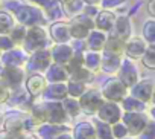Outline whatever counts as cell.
<instances>
[{
  "label": "cell",
  "mask_w": 155,
  "mask_h": 139,
  "mask_svg": "<svg viewBox=\"0 0 155 139\" xmlns=\"http://www.w3.org/2000/svg\"><path fill=\"white\" fill-rule=\"evenodd\" d=\"M143 139H153V127H152V125H149V127L144 130Z\"/></svg>",
  "instance_id": "46"
},
{
  "label": "cell",
  "mask_w": 155,
  "mask_h": 139,
  "mask_svg": "<svg viewBox=\"0 0 155 139\" xmlns=\"http://www.w3.org/2000/svg\"><path fill=\"white\" fill-rule=\"evenodd\" d=\"M105 50L108 55H113V57H119L125 52V41H122L120 38H117L116 35H111L108 37V40L105 41Z\"/></svg>",
  "instance_id": "15"
},
{
  "label": "cell",
  "mask_w": 155,
  "mask_h": 139,
  "mask_svg": "<svg viewBox=\"0 0 155 139\" xmlns=\"http://www.w3.org/2000/svg\"><path fill=\"white\" fill-rule=\"evenodd\" d=\"M68 92L71 93V95H74V96H78V95H82L84 93V84H81V83H76V81H71L70 83V86H68Z\"/></svg>",
  "instance_id": "39"
},
{
  "label": "cell",
  "mask_w": 155,
  "mask_h": 139,
  "mask_svg": "<svg viewBox=\"0 0 155 139\" xmlns=\"http://www.w3.org/2000/svg\"><path fill=\"white\" fill-rule=\"evenodd\" d=\"M34 2H37V3H40V5H46L49 0H34Z\"/></svg>",
  "instance_id": "51"
},
{
  "label": "cell",
  "mask_w": 155,
  "mask_h": 139,
  "mask_svg": "<svg viewBox=\"0 0 155 139\" xmlns=\"http://www.w3.org/2000/svg\"><path fill=\"white\" fill-rule=\"evenodd\" d=\"M146 50V43L141 38H132L128 44H125V52L129 58H140Z\"/></svg>",
  "instance_id": "16"
},
{
  "label": "cell",
  "mask_w": 155,
  "mask_h": 139,
  "mask_svg": "<svg viewBox=\"0 0 155 139\" xmlns=\"http://www.w3.org/2000/svg\"><path fill=\"white\" fill-rule=\"evenodd\" d=\"M12 46H14V43L9 37H6V35L0 37V50H11Z\"/></svg>",
  "instance_id": "40"
},
{
  "label": "cell",
  "mask_w": 155,
  "mask_h": 139,
  "mask_svg": "<svg viewBox=\"0 0 155 139\" xmlns=\"http://www.w3.org/2000/svg\"><path fill=\"white\" fill-rule=\"evenodd\" d=\"M0 122H2V116H0Z\"/></svg>",
  "instance_id": "54"
},
{
  "label": "cell",
  "mask_w": 155,
  "mask_h": 139,
  "mask_svg": "<svg viewBox=\"0 0 155 139\" xmlns=\"http://www.w3.org/2000/svg\"><path fill=\"white\" fill-rule=\"evenodd\" d=\"M0 139H14L8 131H5V133H0Z\"/></svg>",
  "instance_id": "49"
},
{
  "label": "cell",
  "mask_w": 155,
  "mask_h": 139,
  "mask_svg": "<svg viewBox=\"0 0 155 139\" xmlns=\"http://www.w3.org/2000/svg\"><path fill=\"white\" fill-rule=\"evenodd\" d=\"M23 41H25V49L28 52L41 50L46 44V32L40 26H31V29L26 31Z\"/></svg>",
  "instance_id": "1"
},
{
  "label": "cell",
  "mask_w": 155,
  "mask_h": 139,
  "mask_svg": "<svg viewBox=\"0 0 155 139\" xmlns=\"http://www.w3.org/2000/svg\"><path fill=\"white\" fill-rule=\"evenodd\" d=\"M99 118L105 122H117L120 118L119 107L114 103H107L99 107Z\"/></svg>",
  "instance_id": "12"
},
{
  "label": "cell",
  "mask_w": 155,
  "mask_h": 139,
  "mask_svg": "<svg viewBox=\"0 0 155 139\" xmlns=\"http://www.w3.org/2000/svg\"><path fill=\"white\" fill-rule=\"evenodd\" d=\"M120 81H122V84L125 87L126 86H132L137 81V71L128 60L123 61L122 66H120Z\"/></svg>",
  "instance_id": "11"
},
{
  "label": "cell",
  "mask_w": 155,
  "mask_h": 139,
  "mask_svg": "<svg viewBox=\"0 0 155 139\" xmlns=\"http://www.w3.org/2000/svg\"><path fill=\"white\" fill-rule=\"evenodd\" d=\"M50 57L53 58L55 64H67L70 61V58L73 57V49L67 44H58L50 50Z\"/></svg>",
  "instance_id": "9"
},
{
  "label": "cell",
  "mask_w": 155,
  "mask_h": 139,
  "mask_svg": "<svg viewBox=\"0 0 155 139\" xmlns=\"http://www.w3.org/2000/svg\"><path fill=\"white\" fill-rule=\"evenodd\" d=\"M132 93H134V96L138 98L140 101H147V99L150 98V95H152V83L146 81V83H141V84L135 86Z\"/></svg>",
  "instance_id": "23"
},
{
  "label": "cell",
  "mask_w": 155,
  "mask_h": 139,
  "mask_svg": "<svg viewBox=\"0 0 155 139\" xmlns=\"http://www.w3.org/2000/svg\"><path fill=\"white\" fill-rule=\"evenodd\" d=\"M6 98H8V93H6V90L3 89V86L0 84V103H3Z\"/></svg>",
  "instance_id": "47"
},
{
  "label": "cell",
  "mask_w": 155,
  "mask_h": 139,
  "mask_svg": "<svg viewBox=\"0 0 155 139\" xmlns=\"http://www.w3.org/2000/svg\"><path fill=\"white\" fill-rule=\"evenodd\" d=\"M58 2H64V3H67V2H68V0H58Z\"/></svg>",
  "instance_id": "53"
},
{
  "label": "cell",
  "mask_w": 155,
  "mask_h": 139,
  "mask_svg": "<svg viewBox=\"0 0 155 139\" xmlns=\"http://www.w3.org/2000/svg\"><path fill=\"white\" fill-rule=\"evenodd\" d=\"M87 46L91 49V52H99L101 49H104L107 37L102 31H93L87 35Z\"/></svg>",
  "instance_id": "17"
},
{
  "label": "cell",
  "mask_w": 155,
  "mask_h": 139,
  "mask_svg": "<svg viewBox=\"0 0 155 139\" xmlns=\"http://www.w3.org/2000/svg\"><path fill=\"white\" fill-rule=\"evenodd\" d=\"M71 78H73L71 81H76V83L84 84V83H87V81H91V80H93V75L87 71V69L81 67L79 71H76V72L71 74Z\"/></svg>",
  "instance_id": "31"
},
{
  "label": "cell",
  "mask_w": 155,
  "mask_h": 139,
  "mask_svg": "<svg viewBox=\"0 0 155 139\" xmlns=\"http://www.w3.org/2000/svg\"><path fill=\"white\" fill-rule=\"evenodd\" d=\"M123 107L129 112V113H137L140 110L144 109V103H140L135 98H128L126 101H123Z\"/></svg>",
  "instance_id": "34"
},
{
  "label": "cell",
  "mask_w": 155,
  "mask_h": 139,
  "mask_svg": "<svg viewBox=\"0 0 155 139\" xmlns=\"http://www.w3.org/2000/svg\"><path fill=\"white\" fill-rule=\"evenodd\" d=\"M59 139H70V137H67V136H61Z\"/></svg>",
  "instance_id": "52"
},
{
  "label": "cell",
  "mask_w": 155,
  "mask_h": 139,
  "mask_svg": "<svg viewBox=\"0 0 155 139\" xmlns=\"http://www.w3.org/2000/svg\"><path fill=\"white\" fill-rule=\"evenodd\" d=\"M23 80V72L18 67H5L2 71V83L8 87H17Z\"/></svg>",
  "instance_id": "7"
},
{
  "label": "cell",
  "mask_w": 155,
  "mask_h": 139,
  "mask_svg": "<svg viewBox=\"0 0 155 139\" xmlns=\"http://www.w3.org/2000/svg\"><path fill=\"white\" fill-rule=\"evenodd\" d=\"M47 80H50V81H64V80H67V69L61 64L49 66Z\"/></svg>",
  "instance_id": "20"
},
{
  "label": "cell",
  "mask_w": 155,
  "mask_h": 139,
  "mask_svg": "<svg viewBox=\"0 0 155 139\" xmlns=\"http://www.w3.org/2000/svg\"><path fill=\"white\" fill-rule=\"evenodd\" d=\"M15 17L18 19V22L21 25H29V26H38L40 23H44V19L40 12L38 8L34 6H25L20 5L15 11H14Z\"/></svg>",
  "instance_id": "2"
},
{
  "label": "cell",
  "mask_w": 155,
  "mask_h": 139,
  "mask_svg": "<svg viewBox=\"0 0 155 139\" xmlns=\"http://www.w3.org/2000/svg\"><path fill=\"white\" fill-rule=\"evenodd\" d=\"M84 54L82 52H76L71 58H70V61L67 63L68 64V71L73 74V72H76V71H79V69L84 66V57H82Z\"/></svg>",
  "instance_id": "30"
},
{
  "label": "cell",
  "mask_w": 155,
  "mask_h": 139,
  "mask_svg": "<svg viewBox=\"0 0 155 139\" xmlns=\"http://www.w3.org/2000/svg\"><path fill=\"white\" fill-rule=\"evenodd\" d=\"M84 11V16H87L88 19H93V17H96L97 16V9H96V6H87V8H84L82 9Z\"/></svg>",
  "instance_id": "44"
},
{
  "label": "cell",
  "mask_w": 155,
  "mask_h": 139,
  "mask_svg": "<svg viewBox=\"0 0 155 139\" xmlns=\"http://www.w3.org/2000/svg\"><path fill=\"white\" fill-rule=\"evenodd\" d=\"M14 28V19L11 17V14L0 11V34H9L11 29Z\"/></svg>",
  "instance_id": "24"
},
{
  "label": "cell",
  "mask_w": 155,
  "mask_h": 139,
  "mask_svg": "<svg viewBox=\"0 0 155 139\" xmlns=\"http://www.w3.org/2000/svg\"><path fill=\"white\" fill-rule=\"evenodd\" d=\"M125 92H126V87L122 84L120 80H110L104 86V95L111 101H119L120 98H123Z\"/></svg>",
  "instance_id": "4"
},
{
  "label": "cell",
  "mask_w": 155,
  "mask_h": 139,
  "mask_svg": "<svg viewBox=\"0 0 155 139\" xmlns=\"http://www.w3.org/2000/svg\"><path fill=\"white\" fill-rule=\"evenodd\" d=\"M64 107H65V110H67L68 113H71L73 116L78 115V110H79V106H78V103H74V101H65V103H64Z\"/></svg>",
  "instance_id": "41"
},
{
  "label": "cell",
  "mask_w": 155,
  "mask_h": 139,
  "mask_svg": "<svg viewBox=\"0 0 155 139\" xmlns=\"http://www.w3.org/2000/svg\"><path fill=\"white\" fill-rule=\"evenodd\" d=\"M143 37L146 41H149V44H153V41H155V23H153V20H149L147 23H144Z\"/></svg>",
  "instance_id": "33"
},
{
  "label": "cell",
  "mask_w": 155,
  "mask_h": 139,
  "mask_svg": "<svg viewBox=\"0 0 155 139\" xmlns=\"http://www.w3.org/2000/svg\"><path fill=\"white\" fill-rule=\"evenodd\" d=\"M23 101H28V95L23 93V92H18L14 98H12V103L17 104V103H23Z\"/></svg>",
  "instance_id": "45"
},
{
  "label": "cell",
  "mask_w": 155,
  "mask_h": 139,
  "mask_svg": "<svg viewBox=\"0 0 155 139\" xmlns=\"http://www.w3.org/2000/svg\"><path fill=\"white\" fill-rule=\"evenodd\" d=\"M50 52L49 50H37L34 52V55L31 57V61H29V67L31 69H35V71H47L49 66H50Z\"/></svg>",
  "instance_id": "6"
},
{
  "label": "cell",
  "mask_w": 155,
  "mask_h": 139,
  "mask_svg": "<svg viewBox=\"0 0 155 139\" xmlns=\"http://www.w3.org/2000/svg\"><path fill=\"white\" fill-rule=\"evenodd\" d=\"M0 72H2V67H0Z\"/></svg>",
  "instance_id": "55"
},
{
  "label": "cell",
  "mask_w": 155,
  "mask_h": 139,
  "mask_svg": "<svg viewBox=\"0 0 155 139\" xmlns=\"http://www.w3.org/2000/svg\"><path fill=\"white\" fill-rule=\"evenodd\" d=\"M50 35L59 44H65V41L70 40V26H68V23H62V22L53 23L50 26Z\"/></svg>",
  "instance_id": "10"
},
{
  "label": "cell",
  "mask_w": 155,
  "mask_h": 139,
  "mask_svg": "<svg viewBox=\"0 0 155 139\" xmlns=\"http://www.w3.org/2000/svg\"><path fill=\"white\" fill-rule=\"evenodd\" d=\"M44 110V119L52 122V124H58L64 121V109L59 103H49L46 106H43Z\"/></svg>",
  "instance_id": "5"
},
{
  "label": "cell",
  "mask_w": 155,
  "mask_h": 139,
  "mask_svg": "<svg viewBox=\"0 0 155 139\" xmlns=\"http://www.w3.org/2000/svg\"><path fill=\"white\" fill-rule=\"evenodd\" d=\"M102 66H104V71L105 72H116L117 69L120 67V58L119 57H113V55H105L104 60H101Z\"/></svg>",
  "instance_id": "25"
},
{
  "label": "cell",
  "mask_w": 155,
  "mask_h": 139,
  "mask_svg": "<svg viewBox=\"0 0 155 139\" xmlns=\"http://www.w3.org/2000/svg\"><path fill=\"white\" fill-rule=\"evenodd\" d=\"M84 57V64L87 66V69L90 71H97L99 66H101V57L97 52H87Z\"/></svg>",
  "instance_id": "26"
},
{
  "label": "cell",
  "mask_w": 155,
  "mask_h": 139,
  "mask_svg": "<svg viewBox=\"0 0 155 139\" xmlns=\"http://www.w3.org/2000/svg\"><path fill=\"white\" fill-rule=\"evenodd\" d=\"M114 25H116V34H113V35H116L122 41L128 40L129 35H131V23H129V20L126 17H119L114 22Z\"/></svg>",
  "instance_id": "18"
},
{
  "label": "cell",
  "mask_w": 155,
  "mask_h": 139,
  "mask_svg": "<svg viewBox=\"0 0 155 139\" xmlns=\"http://www.w3.org/2000/svg\"><path fill=\"white\" fill-rule=\"evenodd\" d=\"M25 61V55L20 50H9L3 55V64L6 67H18Z\"/></svg>",
  "instance_id": "21"
},
{
  "label": "cell",
  "mask_w": 155,
  "mask_h": 139,
  "mask_svg": "<svg viewBox=\"0 0 155 139\" xmlns=\"http://www.w3.org/2000/svg\"><path fill=\"white\" fill-rule=\"evenodd\" d=\"M64 128L61 127H56V125H44L40 128V134L44 137V139H55L56 134H59Z\"/></svg>",
  "instance_id": "32"
},
{
  "label": "cell",
  "mask_w": 155,
  "mask_h": 139,
  "mask_svg": "<svg viewBox=\"0 0 155 139\" xmlns=\"http://www.w3.org/2000/svg\"><path fill=\"white\" fill-rule=\"evenodd\" d=\"M44 6H46V12H47L49 19H59V17H62L61 5H59L58 0H49Z\"/></svg>",
  "instance_id": "27"
},
{
  "label": "cell",
  "mask_w": 155,
  "mask_h": 139,
  "mask_svg": "<svg viewBox=\"0 0 155 139\" xmlns=\"http://www.w3.org/2000/svg\"><path fill=\"white\" fill-rule=\"evenodd\" d=\"M11 40H12V43H21L23 40H25V35H26V29H25V26H15V28H12L11 29Z\"/></svg>",
  "instance_id": "36"
},
{
  "label": "cell",
  "mask_w": 155,
  "mask_h": 139,
  "mask_svg": "<svg viewBox=\"0 0 155 139\" xmlns=\"http://www.w3.org/2000/svg\"><path fill=\"white\" fill-rule=\"evenodd\" d=\"M125 122L129 127V133L137 134L143 128H146V119L140 113H126L125 115Z\"/></svg>",
  "instance_id": "13"
},
{
  "label": "cell",
  "mask_w": 155,
  "mask_h": 139,
  "mask_svg": "<svg viewBox=\"0 0 155 139\" xmlns=\"http://www.w3.org/2000/svg\"><path fill=\"white\" fill-rule=\"evenodd\" d=\"M147 9H149V14L153 17V16H155V11H153V0H149V3H147Z\"/></svg>",
  "instance_id": "48"
},
{
  "label": "cell",
  "mask_w": 155,
  "mask_h": 139,
  "mask_svg": "<svg viewBox=\"0 0 155 139\" xmlns=\"http://www.w3.org/2000/svg\"><path fill=\"white\" fill-rule=\"evenodd\" d=\"M97 134L101 139H113V133L108 124H97Z\"/></svg>",
  "instance_id": "37"
},
{
  "label": "cell",
  "mask_w": 155,
  "mask_h": 139,
  "mask_svg": "<svg viewBox=\"0 0 155 139\" xmlns=\"http://www.w3.org/2000/svg\"><path fill=\"white\" fill-rule=\"evenodd\" d=\"M26 87H28V90H29L32 95H38V93H41V92L44 90V87H46V80H44L41 75H32V77L28 80Z\"/></svg>",
  "instance_id": "19"
},
{
  "label": "cell",
  "mask_w": 155,
  "mask_h": 139,
  "mask_svg": "<svg viewBox=\"0 0 155 139\" xmlns=\"http://www.w3.org/2000/svg\"><path fill=\"white\" fill-rule=\"evenodd\" d=\"M65 95H67V87L64 84L56 83L47 89V96L52 99H59V98H64Z\"/></svg>",
  "instance_id": "28"
},
{
  "label": "cell",
  "mask_w": 155,
  "mask_h": 139,
  "mask_svg": "<svg viewBox=\"0 0 155 139\" xmlns=\"http://www.w3.org/2000/svg\"><path fill=\"white\" fill-rule=\"evenodd\" d=\"M94 136H96V130L87 122L79 124L74 130V137L76 139H93Z\"/></svg>",
  "instance_id": "22"
},
{
  "label": "cell",
  "mask_w": 155,
  "mask_h": 139,
  "mask_svg": "<svg viewBox=\"0 0 155 139\" xmlns=\"http://www.w3.org/2000/svg\"><path fill=\"white\" fill-rule=\"evenodd\" d=\"M126 133H128V130H126L123 125H120V124H117V125H114V127H113V134H114L116 137H119V139L125 137V136H126Z\"/></svg>",
  "instance_id": "42"
},
{
  "label": "cell",
  "mask_w": 155,
  "mask_h": 139,
  "mask_svg": "<svg viewBox=\"0 0 155 139\" xmlns=\"http://www.w3.org/2000/svg\"><path fill=\"white\" fill-rule=\"evenodd\" d=\"M82 2H85V3H88V5H91V6H94V5H97L101 0H82Z\"/></svg>",
  "instance_id": "50"
},
{
  "label": "cell",
  "mask_w": 155,
  "mask_h": 139,
  "mask_svg": "<svg viewBox=\"0 0 155 139\" xmlns=\"http://www.w3.org/2000/svg\"><path fill=\"white\" fill-rule=\"evenodd\" d=\"M114 22H116V17H114L113 12H110V11H101V12H97L94 26L99 31L104 32V31H110L114 26Z\"/></svg>",
  "instance_id": "14"
},
{
  "label": "cell",
  "mask_w": 155,
  "mask_h": 139,
  "mask_svg": "<svg viewBox=\"0 0 155 139\" xmlns=\"http://www.w3.org/2000/svg\"><path fill=\"white\" fill-rule=\"evenodd\" d=\"M84 5H82V0H68L65 3V11L68 16H79V12H82Z\"/></svg>",
  "instance_id": "29"
},
{
  "label": "cell",
  "mask_w": 155,
  "mask_h": 139,
  "mask_svg": "<svg viewBox=\"0 0 155 139\" xmlns=\"http://www.w3.org/2000/svg\"><path fill=\"white\" fill-rule=\"evenodd\" d=\"M0 52H2V50H0Z\"/></svg>",
  "instance_id": "56"
},
{
  "label": "cell",
  "mask_w": 155,
  "mask_h": 139,
  "mask_svg": "<svg viewBox=\"0 0 155 139\" xmlns=\"http://www.w3.org/2000/svg\"><path fill=\"white\" fill-rule=\"evenodd\" d=\"M143 57V64L147 66L149 69H153L155 66V54H153V44H149V47H146Z\"/></svg>",
  "instance_id": "35"
},
{
  "label": "cell",
  "mask_w": 155,
  "mask_h": 139,
  "mask_svg": "<svg viewBox=\"0 0 155 139\" xmlns=\"http://www.w3.org/2000/svg\"><path fill=\"white\" fill-rule=\"evenodd\" d=\"M6 128L11 130V131H18L20 128H23L21 125V118H12L6 122Z\"/></svg>",
  "instance_id": "38"
},
{
  "label": "cell",
  "mask_w": 155,
  "mask_h": 139,
  "mask_svg": "<svg viewBox=\"0 0 155 139\" xmlns=\"http://www.w3.org/2000/svg\"><path fill=\"white\" fill-rule=\"evenodd\" d=\"M68 26H70V37H74L76 40H84L90 34V29L94 26V22L93 19H88L87 16L79 14L74 17L73 23Z\"/></svg>",
  "instance_id": "3"
},
{
  "label": "cell",
  "mask_w": 155,
  "mask_h": 139,
  "mask_svg": "<svg viewBox=\"0 0 155 139\" xmlns=\"http://www.w3.org/2000/svg\"><path fill=\"white\" fill-rule=\"evenodd\" d=\"M125 0H102V5L104 8H116V6H120Z\"/></svg>",
  "instance_id": "43"
},
{
  "label": "cell",
  "mask_w": 155,
  "mask_h": 139,
  "mask_svg": "<svg viewBox=\"0 0 155 139\" xmlns=\"http://www.w3.org/2000/svg\"><path fill=\"white\" fill-rule=\"evenodd\" d=\"M102 106V98L97 92L91 90V92H87V93H82V98H81V107L88 112V113H93L96 112L99 107Z\"/></svg>",
  "instance_id": "8"
}]
</instances>
